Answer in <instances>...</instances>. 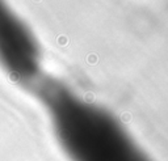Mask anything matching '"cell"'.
<instances>
[{
  "mask_svg": "<svg viewBox=\"0 0 168 161\" xmlns=\"http://www.w3.org/2000/svg\"><path fill=\"white\" fill-rule=\"evenodd\" d=\"M40 52L33 34L18 16L0 0V63L18 79H32L38 71Z\"/></svg>",
  "mask_w": 168,
  "mask_h": 161,
  "instance_id": "cell-2",
  "label": "cell"
},
{
  "mask_svg": "<svg viewBox=\"0 0 168 161\" xmlns=\"http://www.w3.org/2000/svg\"><path fill=\"white\" fill-rule=\"evenodd\" d=\"M38 93L59 140L75 161H147L106 110L53 81L43 83Z\"/></svg>",
  "mask_w": 168,
  "mask_h": 161,
  "instance_id": "cell-1",
  "label": "cell"
}]
</instances>
